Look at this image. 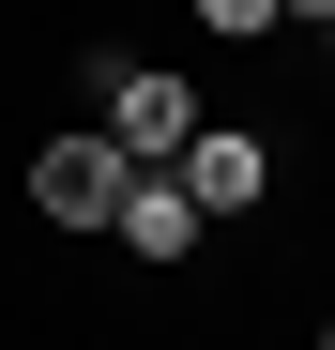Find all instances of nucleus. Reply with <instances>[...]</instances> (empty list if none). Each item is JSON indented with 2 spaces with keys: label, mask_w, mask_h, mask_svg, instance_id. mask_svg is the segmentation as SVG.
<instances>
[{
  "label": "nucleus",
  "mask_w": 335,
  "mask_h": 350,
  "mask_svg": "<svg viewBox=\"0 0 335 350\" xmlns=\"http://www.w3.org/2000/svg\"><path fill=\"white\" fill-rule=\"evenodd\" d=\"M92 77H107V152L122 167H183V137H198L183 77H152V62H92Z\"/></svg>",
  "instance_id": "obj_1"
},
{
  "label": "nucleus",
  "mask_w": 335,
  "mask_h": 350,
  "mask_svg": "<svg viewBox=\"0 0 335 350\" xmlns=\"http://www.w3.org/2000/svg\"><path fill=\"white\" fill-rule=\"evenodd\" d=\"M122 183H137V167L107 152V137H46L31 152V198L62 213V228H122Z\"/></svg>",
  "instance_id": "obj_2"
},
{
  "label": "nucleus",
  "mask_w": 335,
  "mask_h": 350,
  "mask_svg": "<svg viewBox=\"0 0 335 350\" xmlns=\"http://www.w3.org/2000/svg\"><path fill=\"white\" fill-rule=\"evenodd\" d=\"M198 228H213V213L168 183V167H137V183H122V244H137V259H198Z\"/></svg>",
  "instance_id": "obj_4"
},
{
  "label": "nucleus",
  "mask_w": 335,
  "mask_h": 350,
  "mask_svg": "<svg viewBox=\"0 0 335 350\" xmlns=\"http://www.w3.org/2000/svg\"><path fill=\"white\" fill-rule=\"evenodd\" d=\"M320 350H335V320H320Z\"/></svg>",
  "instance_id": "obj_8"
},
{
  "label": "nucleus",
  "mask_w": 335,
  "mask_h": 350,
  "mask_svg": "<svg viewBox=\"0 0 335 350\" xmlns=\"http://www.w3.org/2000/svg\"><path fill=\"white\" fill-rule=\"evenodd\" d=\"M320 62H335V16H320Z\"/></svg>",
  "instance_id": "obj_7"
},
{
  "label": "nucleus",
  "mask_w": 335,
  "mask_h": 350,
  "mask_svg": "<svg viewBox=\"0 0 335 350\" xmlns=\"http://www.w3.org/2000/svg\"><path fill=\"white\" fill-rule=\"evenodd\" d=\"M274 16H305V31H320V16H335V0H274Z\"/></svg>",
  "instance_id": "obj_6"
},
{
  "label": "nucleus",
  "mask_w": 335,
  "mask_h": 350,
  "mask_svg": "<svg viewBox=\"0 0 335 350\" xmlns=\"http://www.w3.org/2000/svg\"><path fill=\"white\" fill-rule=\"evenodd\" d=\"M168 183H183L198 213H259V183H274V167H259V137H244V122H198V137H183V167H168Z\"/></svg>",
  "instance_id": "obj_3"
},
{
  "label": "nucleus",
  "mask_w": 335,
  "mask_h": 350,
  "mask_svg": "<svg viewBox=\"0 0 335 350\" xmlns=\"http://www.w3.org/2000/svg\"><path fill=\"white\" fill-rule=\"evenodd\" d=\"M198 31H229V46H259V31H290L274 0H198Z\"/></svg>",
  "instance_id": "obj_5"
}]
</instances>
